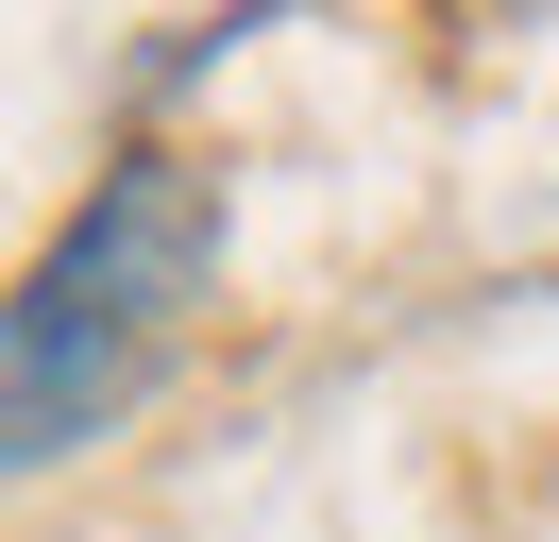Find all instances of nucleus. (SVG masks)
Returning a JSON list of instances; mask_svg holds the SVG:
<instances>
[{"mask_svg": "<svg viewBox=\"0 0 559 542\" xmlns=\"http://www.w3.org/2000/svg\"><path fill=\"white\" fill-rule=\"evenodd\" d=\"M153 373H170V339H136V322H103L85 288L17 271V288H0V492L51 474V458H85Z\"/></svg>", "mask_w": 559, "mask_h": 542, "instance_id": "nucleus-2", "label": "nucleus"}, {"mask_svg": "<svg viewBox=\"0 0 559 542\" xmlns=\"http://www.w3.org/2000/svg\"><path fill=\"white\" fill-rule=\"evenodd\" d=\"M221 255H238V203H221V169L204 153H119L103 187L51 221V288H85L103 322H136V339H170L187 356V322L221 305Z\"/></svg>", "mask_w": 559, "mask_h": 542, "instance_id": "nucleus-1", "label": "nucleus"}, {"mask_svg": "<svg viewBox=\"0 0 559 542\" xmlns=\"http://www.w3.org/2000/svg\"><path fill=\"white\" fill-rule=\"evenodd\" d=\"M491 17H559V0H491Z\"/></svg>", "mask_w": 559, "mask_h": 542, "instance_id": "nucleus-3", "label": "nucleus"}]
</instances>
